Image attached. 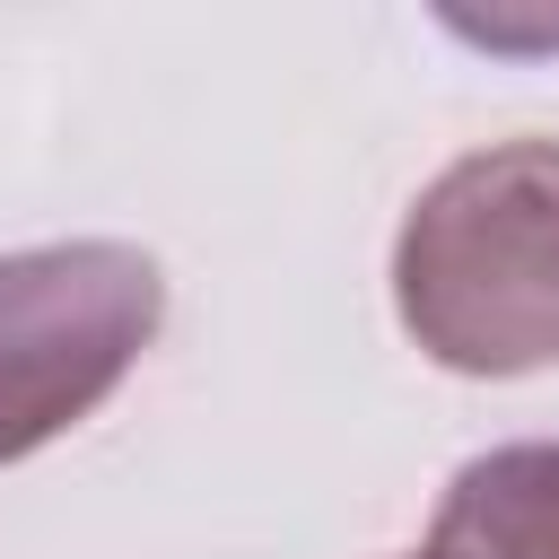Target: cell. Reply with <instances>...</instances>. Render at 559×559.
Masks as SVG:
<instances>
[{"label": "cell", "mask_w": 559, "mask_h": 559, "mask_svg": "<svg viewBox=\"0 0 559 559\" xmlns=\"http://www.w3.org/2000/svg\"><path fill=\"white\" fill-rule=\"evenodd\" d=\"M393 306L454 376L559 367V140L454 157L393 236Z\"/></svg>", "instance_id": "cell-1"}, {"label": "cell", "mask_w": 559, "mask_h": 559, "mask_svg": "<svg viewBox=\"0 0 559 559\" xmlns=\"http://www.w3.org/2000/svg\"><path fill=\"white\" fill-rule=\"evenodd\" d=\"M166 280L140 245L79 236L0 253V463L87 419L157 341Z\"/></svg>", "instance_id": "cell-2"}, {"label": "cell", "mask_w": 559, "mask_h": 559, "mask_svg": "<svg viewBox=\"0 0 559 559\" xmlns=\"http://www.w3.org/2000/svg\"><path fill=\"white\" fill-rule=\"evenodd\" d=\"M419 559H559V445H489L472 454L428 524Z\"/></svg>", "instance_id": "cell-3"}]
</instances>
